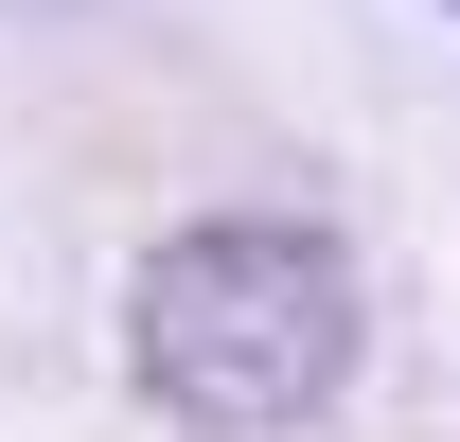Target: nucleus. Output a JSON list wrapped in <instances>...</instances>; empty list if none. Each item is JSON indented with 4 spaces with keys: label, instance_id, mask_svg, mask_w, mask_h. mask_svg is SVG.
Listing matches in <instances>:
<instances>
[{
    "label": "nucleus",
    "instance_id": "obj_1",
    "mask_svg": "<svg viewBox=\"0 0 460 442\" xmlns=\"http://www.w3.org/2000/svg\"><path fill=\"white\" fill-rule=\"evenodd\" d=\"M124 354H142V389H160L177 425L266 442V425H301V407H337V372H354V266L301 213H195L124 283Z\"/></svg>",
    "mask_w": 460,
    "mask_h": 442
}]
</instances>
